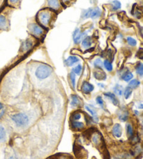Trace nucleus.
Here are the masks:
<instances>
[{
	"instance_id": "nucleus-1",
	"label": "nucleus",
	"mask_w": 143,
	"mask_h": 159,
	"mask_svg": "<svg viewBox=\"0 0 143 159\" xmlns=\"http://www.w3.org/2000/svg\"><path fill=\"white\" fill-rule=\"evenodd\" d=\"M52 72H53V69L51 66L46 64H42L38 67L35 72V74L38 79L43 80L50 75Z\"/></svg>"
},
{
	"instance_id": "nucleus-2",
	"label": "nucleus",
	"mask_w": 143,
	"mask_h": 159,
	"mask_svg": "<svg viewBox=\"0 0 143 159\" xmlns=\"http://www.w3.org/2000/svg\"><path fill=\"white\" fill-rule=\"evenodd\" d=\"M11 118L18 127H23V126H27L29 123V118L27 115L23 114V113L15 114L12 115Z\"/></svg>"
},
{
	"instance_id": "nucleus-3",
	"label": "nucleus",
	"mask_w": 143,
	"mask_h": 159,
	"mask_svg": "<svg viewBox=\"0 0 143 159\" xmlns=\"http://www.w3.org/2000/svg\"><path fill=\"white\" fill-rule=\"evenodd\" d=\"M38 18L40 23L43 25L47 26L49 25L50 22L52 19V14L47 11H41L38 15Z\"/></svg>"
},
{
	"instance_id": "nucleus-4",
	"label": "nucleus",
	"mask_w": 143,
	"mask_h": 159,
	"mask_svg": "<svg viewBox=\"0 0 143 159\" xmlns=\"http://www.w3.org/2000/svg\"><path fill=\"white\" fill-rule=\"evenodd\" d=\"M85 35V32H82L80 29H76L75 30V32H73V41H74L75 44H78L79 43L81 42L82 38H84V36Z\"/></svg>"
},
{
	"instance_id": "nucleus-5",
	"label": "nucleus",
	"mask_w": 143,
	"mask_h": 159,
	"mask_svg": "<svg viewBox=\"0 0 143 159\" xmlns=\"http://www.w3.org/2000/svg\"><path fill=\"white\" fill-rule=\"evenodd\" d=\"M94 89V87L93 84H90V82L84 81L83 82V83L82 84L81 87V90L82 92L85 94H88V93H90Z\"/></svg>"
},
{
	"instance_id": "nucleus-6",
	"label": "nucleus",
	"mask_w": 143,
	"mask_h": 159,
	"mask_svg": "<svg viewBox=\"0 0 143 159\" xmlns=\"http://www.w3.org/2000/svg\"><path fill=\"white\" fill-rule=\"evenodd\" d=\"M30 30L36 36H40L43 34V29L36 24H32L30 27Z\"/></svg>"
},
{
	"instance_id": "nucleus-7",
	"label": "nucleus",
	"mask_w": 143,
	"mask_h": 159,
	"mask_svg": "<svg viewBox=\"0 0 143 159\" xmlns=\"http://www.w3.org/2000/svg\"><path fill=\"white\" fill-rule=\"evenodd\" d=\"M112 133L113 136L116 138H120L122 135V128L120 124H114L112 130Z\"/></svg>"
},
{
	"instance_id": "nucleus-8",
	"label": "nucleus",
	"mask_w": 143,
	"mask_h": 159,
	"mask_svg": "<svg viewBox=\"0 0 143 159\" xmlns=\"http://www.w3.org/2000/svg\"><path fill=\"white\" fill-rule=\"evenodd\" d=\"M79 59L75 56H70L65 60V64L67 66H71L75 63L79 62Z\"/></svg>"
},
{
	"instance_id": "nucleus-9",
	"label": "nucleus",
	"mask_w": 143,
	"mask_h": 159,
	"mask_svg": "<svg viewBox=\"0 0 143 159\" xmlns=\"http://www.w3.org/2000/svg\"><path fill=\"white\" fill-rule=\"evenodd\" d=\"M104 96L106 97H108V99L112 101V103H113V105H116V106L119 105V101L116 98L115 94H114V93H110V92H107V93H104Z\"/></svg>"
},
{
	"instance_id": "nucleus-10",
	"label": "nucleus",
	"mask_w": 143,
	"mask_h": 159,
	"mask_svg": "<svg viewBox=\"0 0 143 159\" xmlns=\"http://www.w3.org/2000/svg\"><path fill=\"white\" fill-rule=\"evenodd\" d=\"M94 75L96 79L99 80H104L106 79V74L105 72H103L101 69L98 71H94Z\"/></svg>"
},
{
	"instance_id": "nucleus-11",
	"label": "nucleus",
	"mask_w": 143,
	"mask_h": 159,
	"mask_svg": "<svg viewBox=\"0 0 143 159\" xmlns=\"http://www.w3.org/2000/svg\"><path fill=\"white\" fill-rule=\"evenodd\" d=\"M101 14H102V12H101V9L99 7L94 8L92 9V14H91L90 18H92V19H96V18H98L99 17H100L101 16Z\"/></svg>"
},
{
	"instance_id": "nucleus-12",
	"label": "nucleus",
	"mask_w": 143,
	"mask_h": 159,
	"mask_svg": "<svg viewBox=\"0 0 143 159\" xmlns=\"http://www.w3.org/2000/svg\"><path fill=\"white\" fill-rule=\"evenodd\" d=\"M48 5L54 10H58L60 8V4L59 0H47Z\"/></svg>"
},
{
	"instance_id": "nucleus-13",
	"label": "nucleus",
	"mask_w": 143,
	"mask_h": 159,
	"mask_svg": "<svg viewBox=\"0 0 143 159\" xmlns=\"http://www.w3.org/2000/svg\"><path fill=\"white\" fill-rule=\"evenodd\" d=\"M92 38H91L90 36H87L85 38L83 39V41H82V45L84 48H88V47H90L91 45H92Z\"/></svg>"
},
{
	"instance_id": "nucleus-14",
	"label": "nucleus",
	"mask_w": 143,
	"mask_h": 159,
	"mask_svg": "<svg viewBox=\"0 0 143 159\" xmlns=\"http://www.w3.org/2000/svg\"><path fill=\"white\" fill-rule=\"evenodd\" d=\"M71 99H72V101H71V105L73 106V107H76V106H78L81 105V100H80L79 97L78 96L76 95H72L71 96Z\"/></svg>"
},
{
	"instance_id": "nucleus-15",
	"label": "nucleus",
	"mask_w": 143,
	"mask_h": 159,
	"mask_svg": "<svg viewBox=\"0 0 143 159\" xmlns=\"http://www.w3.org/2000/svg\"><path fill=\"white\" fill-rule=\"evenodd\" d=\"M71 126L75 129H82L84 127V124L78 121H71Z\"/></svg>"
},
{
	"instance_id": "nucleus-16",
	"label": "nucleus",
	"mask_w": 143,
	"mask_h": 159,
	"mask_svg": "<svg viewBox=\"0 0 143 159\" xmlns=\"http://www.w3.org/2000/svg\"><path fill=\"white\" fill-rule=\"evenodd\" d=\"M133 77V73L130 71H126L125 73L123 74V75L122 76V79L124 80L126 82H129L131 80Z\"/></svg>"
},
{
	"instance_id": "nucleus-17",
	"label": "nucleus",
	"mask_w": 143,
	"mask_h": 159,
	"mask_svg": "<svg viewBox=\"0 0 143 159\" xmlns=\"http://www.w3.org/2000/svg\"><path fill=\"white\" fill-rule=\"evenodd\" d=\"M32 46V41H30L29 40L25 41L23 44H22V50L24 51L25 50H28L30 49Z\"/></svg>"
},
{
	"instance_id": "nucleus-18",
	"label": "nucleus",
	"mask_w": 143,
	"mask_h": 159,
	"mask_svg": "<svg viewBox=\"0 0 143 159\" xmlns=\"http://www.w3.org/2000/svg\"><path fill=\"white\" fill-rule=\"evenodd\" d=\"M85 108L87 109V110L88 112L92 115V117H94V119H96V121H97V120H98V117H97V113L96 112V110H95L94 109H93L92 108H91L90 105H86Z\"/></svg>"
},
{
	"instance_id": "nucleus-19",
	"label": "nucleus",
	"mask_w": 143,
	"mask_h": 159,
	"mask_svg": "<svg viewBox=\"0 0 143 159\" xmlns=\"http://www.w3.org/2000/svg\"><path fill=\"white\" fill-rule=\"evenodd\" d=\"M93 8H90L87 10H84L83 11V12L82 13V16L81 18L82 19H87L88 18H90L91 14H92Z\"/></svg>"
},
{
	"instance_id": "nucleus-20",
	"label": "nucleus",
	"mask_w": 143,
	"mask_h": 159,
	"mask_svg": "<svg viewBox=\"0 0 143 159\" xmlns=\"http://www.w3.org/2000/svg\"><path fill=\"white\" fill-rule=\"evenodd\" d=\"M6 133L5 128L3 126L0 125V142H4L6 139Z\"/></svg>"
},
{
	"instance_id": "nucleus-21",
	"label": "nucleus",
	"mask_w": 143,
	"mask_h": 159,
	"mask_svg": "<svg viewBox=\"0 0 143 159\" xmlns=\"http://www.w3.org/2000/svg\"><path fill=\"white\" fill-rule=\"evenodd\" d=\"M140 81H138V80H132L129 82V87H131V89H135L140 85Z\"/></svg>"
},
{
	"instance_id": "nucleus-22",
	"label": "nucleus",
	"mask_w": 143,
	"mask_h": 159,
	"mask_svg": "<svg viewBox=\"0 0 143 159\" xmlns=\"http://www.w3.org/2000/svg\"><path fill=\"white\" fill-rule=\"evenodd\" d=\"M114 91L116 94L118 96H122L123 93V87L120 84H116V86L114 87Z\"/></svg>"
},
{
	"instance_id": "nucleus-23",
	"label": "nucleus",
	"mask_w": 143,
	"mask_h": 159,
	"mask_svg": "<svg viewBox=\"0 0 143 159\" xmlns=\"http://www.w3.org/2000/svg\"><path fill=\"white\" fill-rule=\"evenodd\" d=\"M103 66L105 67V69L108 71H112V69H113V67H112V65L110 62H109L108 60H105L103 62Z\"/></svg>"
},
{
	"instance_id": "nucleus-24",
	"label": "nucleus",
	"mask_w": 143,
	"mask_h": 159,
	"mask_svg": "<svg viewBox=\"0 0 143 159\" xmlns=\"http://www.w3.org/2000/svg\"><path fill=\"white\" fill-rule=\"evenodd\" d=\"M121 8V3L120 2L117 0H114L112 1V10L113 11H117L120 9Z\"/></svg>"
},
{
	"instance_id": "nucleus-25",
	"label": "nucleus",
	"mask_w": 143,
	"mask_h": 159,
	"mask_svg": "<svg viewBox=\"0 0 143 159\" xmlns=\"http://www.w3.org/2000/svg\"><path fill=\"white\" fill-rule=\"evenodd\" d=\"M132 93V89L129 87H127L125 89L124 91H123V95H124V97L126 99H128L131 96Z\"/></svg>"
},
{
	"instance_id": "nucleus-26",
	"label": "nucleus",
	"mask_w": 143,
	"mask_h": 159,
	"mask_svg": "<svg viewBox=\"0 0 143 159\" xmlns=\"http://www.w3.org/2000/svg\"><path fill=\"white\" fill-rule=\"evenodd\" d=\"M94 65L96 68L99 69H101L103 66V64L102 61L101 60V59H97V60L94 61Z\"/></svg>"
},
{
	"instance_id": "nucleus-27",
	"label": "nucleus",
	"mask_w": 143,
	"mask_h": 159,
	"mask_svg": "<svg viewBox=\"0 0 143 159\" xmlns=\"http://www.w3.org/2000/svg\"><path fill=\"white\" fill-rule=\"evenodd\" d=\"M6 19L4 16H0V29H3L6 26Z\"/></svg>"
},
{
	"instance_id": "nucleus-28",
	"label": "nucleus",
	"mask_w": 143,
	"mask_h": 159,
	"mask_svg": "<svg viewBox=\"0 0 143 159\" xmlns=\"http://www.w3.org/2000/svg\"><path fill=\"white\" fill-rule=\"evenodd\" d=\"M136 72L138 75H143V64L142 63H139L136 66Z\"/></svg>"
},
{
	"instance_id": "nucleus-29",
	"label": "nucleus",
	"mask_w": 143,
	"mask_h": 159,
	"mask_svg": "<svg viewBox=\"0 0 143 159\" xmlns=\"http://www.w3.org/2000/svg\"><path fill=\"white\" fill-rule=\"evenodd\" d=\"M81 114L80 112H75L73 113L71 116V121H78L79 119H81Z\"/></svg>"
},
{
	"instance_id": "nucleus-30",
	"label": "nucleus",
	"mask_w": 143,
	"mask_h": 159,
	"mask_svg": "<svg viewBox=\"0 0 143 159\" xmlns=\"http://www.w3.org/2000/svg\"><path fill=\"white\" fill-rule=\"evenodd\" d=\"M81 71H82V66L81 64H78V66H76L73 69V73H74L75 74H77L78 75H81Z\"/></svg>"
},
{
	"instance_id": "nucleus-31",
	"label": "nucleus",
	"mask_w": 143,
	"mask_h": 159,
	"mask_svg": "<svg viewBox=\"0 0 143 159\" xmlns=\"http://www.w3.org/2000/svg\"><path fill=\"white\" fill-rule=\"evenodd\" d=\"M126 133L129 137H132L133 134V128L131 124H127L126 125Z\"/></svg>"
},
{
	"instance_id": "nucleus-32",
	"label": "nucleus",
	"mask_w": 143,
	"mask_h": 159,
	"mask_svg": "<svg viewBox=\"0 0 143 159\" xmlns=\"http://www.w3.org/2000/svg\"><path fill=\"white\" fill-rule=\"evenodd\" d=\"M126 41L128 43H129L130 45H131V46H135L136 44H137V41L133 38H132V37H127Z\"/></svg>"
},
{
	"instance_id": "nucleus-33",
	"label": "nucleus",
	"mask_w": 143,
	"mask_h": 159,
	"mask_svg": "<svg viewBox=\"0 0 143 159\" xmlns=\"http://www.w3.org/2000/svg\"><path fill=\"white\" fill-rule=\"evenodd\" d=\"M70 79H71V82L72 84V87L73 88H75V74L72 71L70 73Z\"/></svg>"
},
{
	"instance_id": "nucleus-34",
	"label": "nucleus",
	"mask_w": 143,
	"mask_h": 159,
	"mask_svg": "<svg viewBox=\"0 0 143 159\" xmlns=\"http://www.w3.org/2000/svg\"><path fill=\"white\" fill-rule=\"evenodd\" d=\"M119 119H120L122 121H126L128 119V113L126 112H122L120 115H119Z\"/></svg>"
},
{
	"instance_id": "nucleus-35",
	"label": "nucleus",
	"mask_w": 143,
	"mask_h": 159,
	"mask_svg": "<svg viewBox=\"0 0 143 159\" xmlns=\"http://www.w3.org/2000/svg\"><path fill=\"white\" fill-rule=\"evenodd\" d=\"M96 101L99 105H101V107L103 106L104 102H103V100L102 98H101V96H97L96 99Z\"/></svg>"
},
{
	"instance_id": "nucleus-36",
	"label": "nucleus",
	"mask_w": 143,
	"mask_h": 159,
	"mask_svg": "<svg viewBox=\"0 0 143 159\" xmlns=\"http://www.w3.org/2000/svg\"><path fill=\"white\" fill-rule=\"evenodd\" d=\"M138 57L143 60V49L140 48L138 53Z\"/></svg>"
},
{
	"instance_id": "nucleus-37",
	"label": "nucleus",
	"mask_w": 143,
	"mask_h": 159,
	"mask_svg": "<svg viewBox=\"0 0 143 159\" xmlns=\"http://www.w3.org/2000/svg\"><path fill=\"white\" fill-rule=\"evenodd\" d=\"M9 2L11 4H15V3H16V2H18V0H9Z\"/></svg>"
},
{
	"instance_id": "nucleus-38",
	"label": "nucleus",
	"mask_w": 143,
	"mask_h": 159,
	"mask_svg": "<svg viewBox=\"0 0 143 159\" xmlns=\"http://www.w3.org/2000/svg\"><path fill=\"white\" fill-rule=\"evenodd\" d=\"M138 108H139V109H143V104H140Z\"/></svg>"
},
{
	"instance_id": "nucleus-39",
	"label": "nucleus",
	"mask_w": 143,
	"mask_h": 159,
	"mask_svg": "<svg viewBox=\"0 0 143 159\" xmlns=\"http://www.w3.org/2000/svg\"><path fill=\"white\" fill-rule=\"evenodd\" d=\"M4 110H3L1 113H0V118H1V117H2V116H3V114H4Z\"/></svg>"
},
{
	"instance_id": "nucleus-40",
	"label": "nucleus",
	"mask_w": 143,
	"mask_h": 159,
	"mask_svg": "<svg viewBox=\"0 0 143 159\" xmlns=\"http://www.w3.org/2000/svg\"><path fill=\"white\" fill-rule=\"evenodd\" d=\"M9 159H18V158H17L16 156H11Z\"/></svg>"
},
{
	"instance_id": "nucleus-41",
	"label": "nucleus",
	"mask_w": 143,
	"mask_h": 159,
	"mask_svg": "<svg viewBox=\"0 0 143 159\" xmlns=\"http://www.w3.org/2000/svg\"><path fill=\"white\" fill-rule=\"evenodd\" d=\"M71 0H62V2H65V3H66V2H70Z\"/></svg>"
},
{
	"instance_id": "nucleus-42",
	"label": "nucleus",
	"mask_w": 143,
	"mask_h": 159,
	"mask_svg": "<svg viewBox=\"0 0 143 159\" xmlns=\"http://www.w3.org/2000/svg\"><path fill=\"white\" fill-rule=\"evenodd\" d=\"M2 108H3V105H2V104L0 103V110H2Z\"/></svg>"
},
{
	"instance_id": "nucleus-43",
	"label": "nucleus",
	"mask_w": 143,
	"mask_h": 159,
	"mask_svg": "<svg viewBox=\"0 0 143 159\" xmlns=\"http://www.w3.org/2000/svg\"><path fill=\"white\" fill-rule=\"evenodd\" d=\"M99 86H101V87H104V85L102 84H98Z\"/></svg>"
},
{
	"instance_id": "nucleus-44",
	"label": "nucleus",
	"mask_w": 143,
	"mask_h": 159,
	"mask_svg": "<svg viewBox=\"0 0 143 159\" xmlns=\"http://www.w3.org/2000/svg\"><path fill=\"white\" fill-rule=\"evenodd\" d=\"M142 11H143V8H142Z\"/></svg>"
}]
</instances>
